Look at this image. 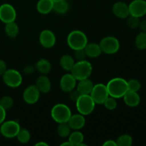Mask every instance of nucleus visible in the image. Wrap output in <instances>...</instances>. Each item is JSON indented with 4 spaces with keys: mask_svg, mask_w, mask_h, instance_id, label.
I'll return each mask as SVG.
<instances>
[{
    "mask_svg": "<svg viewBox=\"0 0 146 146\" xmlns=\"http://www.w3.org/2000/svg\"><path fill=\"white\" fill-rule=\"evenodd\" d=\"M106 86L110 96L115 98H122L128 91L127 81L120 77H116L110 80Z\"/></svg>",
    "mask_w": 146,
    "mask_h": 146,
    "instance_id": "f257e3e1",
    "label": "nucleus"
},
{
    "mask_svg": "<svg viewBox=\"0 0 146 146\" xmlns=\"http://www.w3.org/2000/svg\"><path fill=\"white\" fill-rule=\"evenodd\" d=\"M92 71L93 67L91 63L84 59L75 62L72 69L71 70V74L77 81H81L89 78Z\"/></svg>",
    "mask_w": 146,
    "mask_h": 146,
    "instance_id": "f03ea898",
    "label": "nucleus"
},
{
    "mask_svg": "<svg viewBox=\"0 0 146 146\" xmlns=\"http://www.w3.org/2000/svg\"><path fill=\"white\" fill-rule=\"evenodd\" d=\"M67 44L74 51L84 48L88 44V38L84 32L80 30L71 31L67 36Z\"/></svg>",
    "mask_w": 146,
    "mask_h": 146,
    "instance_id": "7ed1b4c3",
    "label": "nucleus"
},
{
    "mask_svg": "<svg viewBox=\"0 0 146 146\" xmlns=\"http://www.w3.org/2000/svg\"><path fill=\"white\" fill-rule=\"evenodd\" d=\"M71 109L68 106L64 104H56L51 111V118L55 122L59 123H67L71 116Z\"/></svg>",
    "mask_w": 146,
    "mask_h": 146,
    "instance_id": "20e7f679",
    "label": "nucleus"
},
{
    "mask_svg": "<svg viewBox=\"0 0 146 146\" xmlns=\"http://www.w3.org/2000/svg\"><path fill=\"white\" fill-rule=\"evenodd\" d=\"M76 106L79 113L84 115L91 114L95 108L96 104L90 95H80L76 101Z\"/></svg>",
    "mask_w": 146,
    "mask_h": 146,
    "instance_id": "39448f33",
    "label": "nucleus"
},
{
    "mask_svg": "<svg viewBox=\"0 0 146 146\" xmlns=\"http://www.w3.org/2000/svg\"><path fill=\"white\" fill-rule=\"evenodd\" d=\"M102 52L107 54H115L120 48V42L114 36H106L101 39L99 44Z\"/></svg>",
    "mask_w": 146,
    "mask_h": 146,
    "instance_id": "423d86ee",
    "label": "nucleus"
},
{
    "mask_svg": "<svg viewBox=\"0 0 146 146\" xmlns=\"http://www.w3.org/2000/svg\"><path fill=\"white\" fill-rule=\"evenodd\" d=\"M4 84L11 88L19 87L22 83V76L15 69H7L2 75Z\"/></svg>",
    "mask_w": 146,
    "mask_h": 146,
    "instance_id": "0eeeda50",
    "label": "nucleus"
},
{
    "mask_svg": "<svg viewBox=\"0 0 146 146\" xmlns=\"http://www.w3.org/2000/svg\"><path fill=\"white\" fill-rule=\"evenodd\" d=\"M90 96L96 104H104V101L109 96L106 85L104 84H97L94 85Z\"/></svg>",
    "mask_w": 146,
    "mask_h": 146,
    "instance_id": "6e6552de",
    "label": "nucleus"
},
{
    "mask_svg": "<svg viewBox=\"0 0 146 146\" xmlns=\"http://www.w3.org/2000/svg\"><path fill=\"white\" fill-rule=\"evenodd\" d=\"M20 125L18 122L15 121H4L1 124L0 131L1 135L8 138H12L17 137V133L20 130Z\"/></svg>",
    "mask_w": 146,
    "mask_h": 146,
    "instance_id": "1a4fd4ad",
    "label": "nucleus"
},
{
    "mask_svg": "<svg viewBox=\"0 0 146 146\" xmlns=\"http://www.w3.org/2000/svg\"><path fill=\"white\" fill-rule=\"evenodd\" d=\"M17 18V12L14 7L10 4H3L0 6V20L3 23L14 21Z\"/></svg>",
    "mask_w": 146,
    "mask_h": 146,
    "instance_id": "9d476101",
    "label": "nucleus"
},
{
    "mask_svg": "<svg viewBox=\"0 0 146 146\" xmlns=\"http://www.w3.org/2000/svg\"><path fill=\"white\" fill-rule=\"evenodd\" d=\"M130 15L140 18L146 14L145 0H133L128 5Z\"/></svg>",
    "mask_w": 146,
    "mask_h": 146,
    "instance_id": "9b49d317",
    "label": "nucleus"
},
{
    "mask_svg": "<svg viewBox=\"0 0 146 146\" xmlns=\"http://www.w3.org/2000/svg\"><path fill=\"white\" fill-rule=\"evenodd\" d=\"M40 91L36 85H31L27 87L23 93V99L27 104H34L38 101Z\"/></svg>",
    "mask_w": 146,
    "mask_h": 146,
    "instance_id": "f8f14e48",
    "label": "nucleus"
},
{
    "mask_svg": "<svg viewBox=\"0 0 146 146\" xmlns=\"http://www.w3.org/2000/svg\"><path fill=\"white\" fill-rule=\"evenodd\" d=\"M56 36L51 30H43L39 35V42L44 48H50L56 44Z\"/></svg>",
    "mask_w": 146,
    "mask_h": 146,
    "instance_id": "ddd939ff",
    "label": "nucleus"
},
{
    "mask_svg": "<svg viewBox=\"0 0 146 146\" xmlns=\"http://www.w3.org/2000/svg\"><path fill=\"white\" fill-rule=\"evenodd\" d=\"M77 80L71 74H66L61 77L60 80V88L64 92L68 93L76 86Z\"/></svg>",
    "mask_w": 146,
    "mask_h": 146,
    "instance_id": "4468645a",
    "label": "nucleus"
},
{
    "mask_svg": "<svg viewBox=\"0 0 146 146\" xmlns=\"http://www.w3.org/2000/svg\"><path fill=\"white\" fill-rule=\"evenodd\" d=\"M113 12L115 17L120 19L128 18L130 15L128 5L123 1H117L113 6Z\"/></svg>",
    "mask_w": 146,
    "mask_h": 146,
    "instance_id": "2eb2a0df",
    "label": "nucleus"
},
{
    "mask_svg": "<svg viewBox=\"0 0 146 146\" xmlns=\"http://www.w3.org/2000/svg\"><path fill=\"white\" fill-rule=\"evenodd\" d=\"M67 123L71 129H74V131L80 130L85 125L86 119L82 114H74V115H71Z\"/></svg>",
    "mask_w": 146,
    "mask_h": 146,
    "instance_id": "dca6fc26",
    "label": "nucleus"
},
{
    "mask_svg": "<svg viewBox=\"0 0 146 146\" xmlns=\"http://www.w3.org/2000/svg\"><path fill=\"white\" fill-rule=\"evenodd\" d=\"M36 86L39 90V91L43 94H47L51 91V83L49 78L45 76L41 75L38 77L36 81Z\"/></svg>",
    "mask_w": 146,
    "mask_h": 146,
    "instance_id": "f3484780",
    "label": "nucleus"
},
{
    "mask_svg": "<svg viewBox=\"0 0 146 146\" xmlns=\"http://www.w3.org/2000/svg\"><path fill=\"white\" fill-rule=\"evenodd\" d=\"M123 100L125 104L129 107H136L139 105L141 98L138 92L128 91L123 96Z\"/></svg>",
    "mask_w": 146,
    "mask_h": 146,
    "instance_id": "a211bd4d",
    "label": "nucleus"
},
{
    "mask_svg": "<svg viewBox=\"0 0 146 146\" xmlns=\"http://www.w3.org/2000/svg\"><path fill=\"white\" fill-rule=\"evenodd\" d=\"M78 85H77L76 89L81 95H90L93 88H94V84L92 81L88 78L78 81Z\"/></svg>",
    "mask_w": 146,
    "mask_h": 146,
    "instance_id": "6ab92c4d",
    "label": "nucleus"
},
{
    "mask_svg": "<svg viewBox=\"0 0 146 146\" xmlns=\"http://www.w3.org/2000/svg\"><path fill=\"white\" fill-rule=\"evenodd\" d=\"M84 51H85L86 56L90 57V58L98 57L102 52L99 44H97L96 43H89V44L88 43L86 46L84 47Z\"/></svg>",
    "mask_w": 146,
    "mask_h": 146,
    "instance_id": "aec40b11",
    "label": "nucleus"
},
{
    "mask_svg": "<svg viewBox=\"0 0 146 146\" xmlns=\"http://www.w3.org/2000/svg\"><path fill=\"white\" fill-rule=\"evenodd\" d=\"M54 2L52 0H38L36 4V9L40 14H47L53 11Z\"/></svg>",
    "mask_w": 146,
    "mask_h": 146,
    "instance_id": "412c9836",
    "label": "nucleus"
},
{
    "mask_svg": "<svg viewBox=\"0 0 146 146\" xmlns=\"http://www.w3.org/2000/svg\"><path fill=\"white\" fill-rule=\"evenodd\" d=\"M84 136L81 132H80L78 130H75L73 133L69 134L68 135V141H70L73 146H80V145H86L84 144Z\"/></svg>",
    "mask_w": 146,
    "mask_h": 146,
    "instance_id": "4be33fe9",
    "label": "nucleus"
},
{
    "mask_svg": "<svg viewBox=\"0 0 146 146\" xmlns=\"http://www.w3.org/2000/svg\"><path fill=\"white\" fill-rule=\"evenodd\" d=\"M74 64H75L74 58L68 54H65L60 58V66L65 71H71L74 66Z\"/></svg>",
    "mask_w": 146,
    "mask_h": 146,
    "instance_id": "5701e85b",
    "label": "nucleus"
},
{
    "mask_svg": "<svg viewBox=\"0 0 146 146\" xmlns=\"http://www.w3.org/2000/svg\"><path fill=\"white\" fill-rule=\"evenodd\" d=\"M35 68L41 74H46L49 73L51 70V64L47 59L41 58L36 62Z\"/></svg>",
    "mask_w": 146,
    "mask_h": 146,
    "instance_id": "b1692460",
    "label": "nucleus"
},
{
    "mask_svg": "<svg viewBox=\"0 0 146 146\" xmlns=\"http://www.w3.org/2000/svg\"><path fill=\"white\" fill-rule=\"evenodd\" d=\"M5 33L9 38H15L19 32V29L15 21L7 23L5 26Z\"/></svg>",
    "mask_w": 146,
    "mask_h": 146,
    "instance_id": "393cba45",
    "label": "nucleus"
},
{
    "mask_svg": "<svg viewBox=\"0 0 146 146\" xmlns=\"http://www.w3.org/2000/svg\"><path fill=\"white\" fill-rule=\"evenodd\" d=\"M69 6L68 3L66 0H60V1L54 2L53 6V10L57 14H64L68 11Z\"/></svg>",
    "mask_w": 146,
    "mask_h": 146,
    "instance_id": "a878e982",
    "label": "nucleus"
},
{
    "mask_svg": "<svg viewBox=\"0 0 146 146\" xmlns=\"http://www.w3.org/2000/svg\"><path fill=\"white\" fill-rule=\"evenodd\" d=\"M135 43L138 49H146V31H141L136 36Z\"/></svg>",
    "mask_w": 146,
    "mask_h": 146,
    "instance_id": "bb28decb",
    "label": "nucleus"
},
{
    "mask_svg": "<svg viewBox=\"0 0 146 146\" xmlns=\"http://www.w3.org/2000/svg\"><path fill=\"white\" fill-rule=\"evenodd\" d=\"M71 128H70L68 123H59L58 128H57L58 135L61 138H66V137H68L69 134L71 133Z\"/></svg>",
    "mask_w": 146,
    "mask_h": 146,
    "instance_id": "cd10ccee",
    "label": "nucleus"
},
{
    "mask_svg": "<svg viewBox=\"0 0 146 146\" xmlns=\"http://www.w3.org/2000/svg\"><path fill=\"white\" fill-rule=\"evenodd\" d=\"M17 140L21 143H27L30 141L31 135L28 130L25 128H20L19 131L17 135Z\"/></svg>",
    "mask_w": 146,
    "mask_h": 146,
    "instance_id": "c85d7f7f",
    "label": "nucleus"
},
{
    "mask_svg": "<svg viewBox=\"0 0 146 146\" xmlns=\"http://www.w3.org/2000/svg\"><path fill=\"white\" fill-rule=\"evenodd\" d=\"M115 142L117 146H131L133 144V138L130 135L123 134L118 137Z\"/></svg>",
    "mask_w": 146,
    "mask_h": 146,
    "instance_id": "c756f323",
    "label": "nucleus"
},
{
    "mask_svg": "<svg viewBox=\"0 0 146 146\" xmlns=\"http://www.w3.org/2000/svg\"><path fill=\"white\" fill-rule=\"evenodd\" d=\"M0 105L7 111L10 109L14 105V100L9 96H4L0 99Z\"/></svg>",
    "mask_w": 146,
    "mask_h": 146,
    "instance_id": "7c9ffc66",
    "label": "nucleus"
},
{
    "mask_svg": "<svg viewBox=\"0 0 146 146\" xmlns=\"http://www.w3.org/2000/svg\"><path fill=\"white\" fill-rule=\"evenodd\" d=\"M128 82V91H135V92H138L141 88V84L140 83V81L137 79H133L129 80Z\"/></svg>",
    "mask_w": 146,
    "mask_h": 146,
    "instance_id": "2f4dec72",
    "label": "nucleus"
},
{
    "mask_svg": "<svg viewBox=\"0 0 146 146\" xmlns=\"http://www.w3.org/2000/svg\"><path fill=\"white\" fill-rule=\"evenodd\" d=\"M104 105L107 109L111 110H111H114L115 108H116L118 104H117V101L115 98L111 97L109 96L106 98V100L104 101Z\"/></svg>",
    "mask_w": 146,
    "mask_h": 146,
    "instance_id": "473e14b6",
    "label": "nucleus"
},
{
    "mask_svg": "<svg viewBox=\"0 0 146 146\" xmlns=\"http://www.w3.org/2000/svg\"><path fill=\"white\" fill-rule=\"evenodd\" d=\"M141 21H140V18L134 16L129 15L128 16V21H127V24L128 26L131 29H135L137 27H139V24Z\"/></svg>",
    "mask_w": 146,
    "mask_h": 146,
    "instance_id": "72a5a7b5",
    "label": "nucleus"
},
{
    "mask_svg": "<svg viewBox=\"0 0 146 146\" xmlns=\"http://www.w3.org/2000/svg\"><path fill=\"white\" fill-rule=\"evenodd\" d=\"M74 51H75V53H74V56H75L76 59L77 61H82V60L85 59L86 55L84 48L75 50Z\"/></svg>",
    "mask_w": 146,
    "mask_h": 146,
    "instance_id": "f704fd0d",
    "label": "nucleus"
},
{
    "mask_svg": "<svg viewBox=\"0 0 146 146\" xmlns=\"http://www.w3.org/2000/svg\"><path fill=\"white\" fill-rule=\"evenodd\" d=\"M68 93H69L70 99H71V101H75V102H76V101L78 99V98L79 97V96L81 95V94H79V92L77 91V89L76 90L73 89L72 91H71L70 92H68Z\"/></svg>",
    "mask_w": 146,
    "mask_h": 146,
    "instance_id": "c9c22d12",
    "label": "nucleus"
},
{
    "mask_svg": "<svg viewBox=\"0 0 146 146\" xmlns=\"http://www.w3.org/2000/svg\"><path fill=\"white\" fill-rule=\"evenodd\" d=\"M6 118V110L0 105V124L2 123Z\"/></svg>",
    "mask_w": 146,
    "mask_h": 146,
    "instance_id": "e433bc0d",
    "label": "nucleus"
},
{
    "mask_svg": "<svg viewBox=\"0 0 146 146\" xmlns=\"http://www.w3.org/2000/svg\"><path fill=\"white\" fill-rule=\"evenodd\" d=\"M7 70V64L4 61L0 59V76H2L6 71Z\"/></svg>",
    "mask_w": 146,
    "mask_h": 146,
    "instance_id": "4c0bfd02",
    "label": "nucleus"
},
{
    "mask_svg": "<svg viewBox=\"0 0 146 146\" xmlns=\"http://www.w3.org/2000/svg\"><path fill=\"white\" fill-rule=\"evenodd\" d=\"M104 146H117L116 142L113 140H108V141H106L104 144H103Z\"/></svg>",
    "mask_w": 146,
    "mask_h": 146,
    "instance_id": "58836bf2",
    "label": "nucleus"
},
{
    "mask_svg": "<svg viewBox=\"0 0 146 146\" xmlns=\"http://www.w3.org/2000/svg\"><path fill=\"white\" fill-rule=\"evenodd\" d=\"M139 27L143 31H146V19L143 20L140 22Z\"/></svg>",
    "mask_w": 146,
    "mask_h": 146,
    "instance_id": "ea45409f",
    "label": "nucleus"
},
{
    "mask_svg": "<svg viewBox=\"0 0 146 146\" xmlns=\"http://www.w3.org/2000/svg\"><path fill=\"white\" fill-rule=\"evenodd\" d=\"M34 71V68H33L31 66H27L24 69V72L26 74H31V73Z\"/></svg>",
    "mask_w": 146,
    "mask_h": 146,
    "instance_id": "a19ab883",
    "label": "nucleus"
},
{
    "mask_svg": "<svg viewBox=\"0 0 146 146\" xmlns=\"http://www.w3.org/2000/svg\"><path fill=\"white\" fill-rule=\"evenodd\" d=\"M36 146H48V144L46 143L45 142H43V141H40V142H38L37 143H36Z\"/></svg>",
    "mask_w": 146,
    "mask_h": 146,
    "instance_id": "79ce46f5",
    "label": "nucleus"
},
{
    "mask_svg": "<svg viewBox=\"0 0 146 146\" xmlns=\"http://www.w3.org/2000/svg\"><path fill=\"white\" fill-rule=\"evenodd\" d=\"M61 145H69V146H73V145L71 143H70V141H66V142H64V143H62L61 144Z\"/></svg>",
    "mask_w": 146,
    "mask_h": 146,
    "instance_id": "37998d69",
    "label": "nucleus"
},
{
    "mask_svg": "<svg viewBox=\"0 0 146 146\" xmlns=\"http://www.w3.org/2000/svg\"><path fill=\"white\" fill-rule=\"evenodd\" d=\"M52 1H53V2H56V1H60V0H52Z\"/></svg>",
    "mask_w": 146,
    "mask_h": 146,
    "instance_id": "c03bdc74",
    "label": "nucleus"
},
{
    "mask_svg": "<svg viewBox=\"0 0 146 146\" xmlns=\"http://www.w3.org/2000/svg\"><path fill=\"white\" fill-rule=\"evenodd\" d=\"M0 135H1V131H0Z\"/></svg>",
    "mask_w": 146,
    "mask_h": 146,
    "instance_id": "a18cd8bd",
    "label": "nucleus"
}]
</instances>
